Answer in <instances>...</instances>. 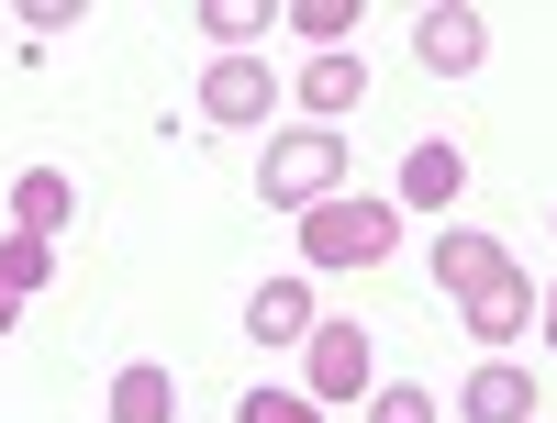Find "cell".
<instances>
[{
  "label": "cell",
  "instance_id": "9c48e42d",
  "mask_svg": "<svg viewBox=\"0 0 557 423\" xmlns=\"http://www.w3.org/2000/svg\"><path fill=\"white\" fill-rule=\"evenodd\" d=\"M502 268H513V246H502V234H480V223H446V234H435V278H446L457 301H469L480 278H502Z\"/></svg>",
  "mask_w": 557,
  "mask_h": 423
},
{
  "label": "cell",
  "instance_id": "6da1fadb",
  "mask_svg": "<svg viewBox=\"0 0 557 423\" xmlns=\"http://www.w3.org/2000/svg\"><path fill=\"white\" fill-rule=\"evenodd\" d=\"M401 246V201L391 190H335L301 212V278H346V268H380Z\"/></svg>",
  "mask_w": 557,
  "mask_h": 423
},
{
  "label": "cell",
  "instance_id": "52a82bcc",
  "mask_svg": "<svg viewBox=\"0 0 557 423\" xmlns=\"http://www.w3.org/2000/svg\"><path fill=\"white\" fill-rule=\"evenodd\" d=\"M290 101H301L312 123H335V134H346V112L368 101V57H357V45H346V57H301V78H290Z\"/></svg>",
  "mask_w": 557,
  "mask_h": 423
},
{
  "label": "cell",
  "instance_id": "7a4b0ae2",
  "mask_svg": "<svg viewBox=\"0 0 557 423\" xmlns=\"http://www.w3.org/2000/svg\"><path fill=\"white\" fill-rule=\"evenodd\" d=\"M346 190V134L335 123H290V134H268V167H257V201L268 212H312V201H335Z\"/></svg>",
  "mask_w": 557,
  "mask_h": 423
},
{
  "label": "cell",
  "instance_id": "30bf717a",
  "mask_svg": "<svg viewBox=\"0 0 557 423\" xmlns=\"http://www.w3.org/2000/svg\"><path fill=\"white\" fill-rule=\"evenodd\" d=\"M312 323H323L312 312V278H257V301H246V335L257 346H301Z\"/></svg>",
  "mask_w": 557,
  "mask_h": 423
},
{
  "label": "cell",
  "instance_id": "4fadbf2b",
  "mask_svg": "<svg viewBox=\"0 0 557 423\" xmlns=\"http://www.w3.org/2000/svg\"><path fill=\"white\" fill-rule=\"evenodd\" d=\"M112 423H178V368H157V357L112 368Z\"/></svg>",
  "mask_w": 557,
  "mask_h": 423
},
{
  "label": "cell",
  "instance_id": "8fae6325",
  "mask_svg": "<svg viewBox=\"0 0 557 423\" xmlns=\"http://www.w3.org/2000/svg\"><path fill=\"white\" fill-rule=\"evenodd\" d=\"M457 190H469V157H457V146H435V134H424V146L401 157V190H391V201H401V212H446Z\"/></svg>",
  "mask_w": 557,
  "mask_h": 423
},
{
  "label": "cell",
  "instance_id": "277c9868",
  "mask_svg": "<svg viewBox=\"0 0 557 423\" xmlns=\"http://www.w3.org/2000/svg\"><path fill=\"white\" fill-rule=\"evenodd\" d=\"M268 101H290V89L268 78V57H212V67H201V123L246 134V123H268Z\"/></svg>",
  "mask_w": 557,
  "mask_h": 423
},
{
  "label": "cell",
  "instance_id": "ac0fdd59",
  "mask_svg": "<svg viewBox=\"0 0 557 423\" xmlns=\"http://www.w3.org/2000/svg\"><path fill=\"white\" fill-rule=\"evenodd\" d=\"M368 423H435V390H412V380H380V390H368Z\"/></svg>",
  "mask_w": 557,
  "mask_h": 423
},
{
  "label": "cell",
  "instance_id": "7c38bea8",
  "mask_svg": "<svg viewBox=\"0 0 557 423\" xmlns=\"http://www.w3.org/2000/svg\"><path fill=\"white\" fill-rule=\"evenodd\" d=\"M67 212H78L67 167H23V178H12V234H45V246H57V234H67Z\"/></svg>",
  "mask_w": 557,
  "mask_h": 423
},
{
  "label": "cell",
  "instance_id": "5bb4252c",
  "mask_svg": "<svg viewBox=\"0 0 557 423\" xmlns=\"http://www.w3.org/2000/svg\"><path fill=\"white\" fill-rule=\"evenodd\" d=\"M45 278H57V246L45 234H0V301H34Z\"/></svg>",
  "mask_w": 557,
  "mask_h": 423
},
{
  "label": "cell",
  "instance_id": "5b68a950",
  "mask_svg": "<svg viewBox=\"0 0 557 423\" xmlns=\"http://www.w3.org/2000/svg\"><path fill=\"white\" fill-rule=\"evenodd\" d=\"M412 57H424L435 78H469V67L491 57V23L457 12V0H435V12H412Z\"/></svg>",
  "mask_w": 557,
  "mask_h": 423
},
{
  "label": "cell",
  "instance_id": "d6986e66",
  "mask_svg": "<svg viewBox=\"0 0 557 423\" xmlns=\"http://www.w3.org/2000/svg\"><path fill=\"white\" fill-rule=\"evenodd\" d=\"M546 357H557V278H546Z\"/></svg>",
  "mask_w": 557,
  "mask_h": 423
},
{
  "label": "cell",
  "instance_id": "e0dca14e",
  "mask_svg": "<svg viewBox=\"0 0 557 423\" xmlns=\"http://www.w3.org/2000/svg\"><path fill=\"white\" fill-rule=\"evenodd\" d=\"M235 423H323V401H301V390H268V380H257V390L235 401Z\"/></svg>",
  "mask_w": 557,
  "mask_h": 423
},
{
  "label": "cell",
  "instance_id": "9a60e30c",
  "mask_svg": "<svg viewBox=\"0 0 557 423\" xmlns=\"http://www.w3.org/2000/svg\"><path fill=\"white\" fill-rule=\"evenodd\" d=\"M290 34L312 45V57H346L357 45V0H290Z\"/></svg>",
  "mask_w": 557,
  "mask_h": 423
},
{
  "label": "cell",
  "instance_id": "8992f818",
  "mask_svg": "<svg viewBox=\"0 0 557 423\" xmlns=\"http://www.w3.org/2000/svg\"><path fill=\"white\" fill-rule=\"evenodd\" d=\"M457 423H535V368L480 357L469 380H457Z\"/></svg>",
  "mask_w": 557,
  "mask_h": 423
},
{
  "label": "cell",
  "instance_id": "3957f363",
  "mask_svg": "<svg viewBox=\"0 0 557 423\" xmlns=\"http://www.w3.org/2000/svg\"><path fill=\"white\" fill-rule=\"evenodd\" d=\"M368 390H380L368 323H312V335H301V401H368Z\"/></svg>",
  "mask_w": 557,
  "mask_h": 423
},
{
  "label": "cell",
  "instance_id": "2e32d148",
  "mask_svg": "<svg viewBox=\"0 0 557 423\" xmlns=\"http://www.w3.org/2000/svg\"><path fill=\"white\" fill-rule=\"evenodd\" d=\"M201 34L223 45V57H257V34H268V0H201Z\"/></svg>",
  "mask_w": 557,
  "mask_h": 423
},
{
  "label": "cell",
  "instance_id": "ba28073f",
  "mask_svg": "<svg viewBox=\"0 0 557 423\" xmlns=\"http://www.w3.org/2000/svg\"><path fill=\"white\" fill-rule=\"evenodd\" d=\"M457 312H469V335H480V346L502 357V346H513L524 323H535V278H524V268H502V278H480V290L457 301Z\"/></svg>",
  "mask_w": 557,
  "mask_h": 423
}]
</instances>
